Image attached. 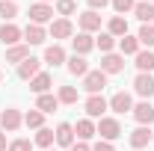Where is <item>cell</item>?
<instances>
[{
	"instance_id": "1",
	"label": "cell",
	"mask_w": 154,
	"mask_h": 151,
	"mask_svg": "<svg viewBox=\"0 0 154 151\" xmlns=\"http://www.w3.org/2000/svg\"><path fill=\"white\" fill-rule=\"evenodd\" d=\"M95 131L101 133L104 142H116V139L122 136V125H119V119H113V116H104V119H98Z\"/></svg>"
},
{
	"instance_id": "2",
	"label": "cell",
	"mask_w": 154,
	"mask_h": 151,
	"mask_svg": "<svg viewBox=\"0 0 154 151\" xmlns=\"http://www.w3.org/2000/svg\"><path fill=\"white\" fill-rule=\"evenodd\" d=\"M83 107H86V119H104V113L110 110V101L104 95H89Z\"/></svg>"
},
{
	"instance_id": "3",
	"label": "cell",
	"mask_w": 154,
	"mask_h": 151,
	"mask_svg": "<svg viewBox=\"0 0 154 151\" xmlns=\"http://www.w3.org/2000/svg\"><path fill=\"white\" fill-rule=\"evenodd\" d=\"M77 27H80V33H101V15L92 12V9H86V12H80L77 15Z\"/></svg>"
},
{
	"instance_id": "4",
	"label": "cell",
	"mask_w": 154,
	"mask_h": 151,
	"mask_svg": "<svg viewBox=\"0 0 154 151\" xmlns=\"http://www.w3.org/2000/svg\"><path fill=\"white\" fill-rule=\"evenodd\" d=\"M104 86H107V74H104L101 68H95V71H89V74L83 77V89L89 95H101Z\"/></svg>"
},
{
	"instance_id": "5",
	"label": "cell",
	"mask_w": 154,
	"mask_h": 151,
	"mask_svg": "<svg viewBox=\"0 0 154 151\" xmlns=\"http://www.w3.org/2000/svg\"><path fill=\"white\" fill-rule=\"evenodd\" d=\"M54 21V6L51 3H33L30 6V24H51Z\"/></svg>"
},
{
	"instance_id": "6",
	"label": "cell",
	"mask_w": 154,
	"mask_h": 151,
	"mask_svg": "<svg viewBox=\"0 0 154 151\" xmlns=\"http://www.w3.org/2000/svg\"><path fill=\"white\" fill-rule=\"evenodd\" d=\"M21 125H24V116H21L15 107H6V110L0 113V128H3L6 133H15Z\"/></svg>"
},
{
	"instance_id": "7",
	"label": "cell",
	"mask_w": 154,
	"mask_h": 151,
	"mask_svg": "<svg viewBox=\"0 0 154 151\" xmlns=\"http://www.w3.org/2000/svg\"><path fill=\"white\" fill-rule=\"evenodd\" d=\"M48 36L51 39H74V24L68 18H57V21H51Z\"/></svg>"
},
{
	"instance_id": "8",
	"label": "cell",
	"mask_w": 154,
	"mask_h": 151,
	"mask_svg": "<svg viewBox=\"0 0 154 151\" xmlns=\"http://www.w3.org/2000/svg\"><path fill=\"white\" fill-rule=\"evenodd\" d=\"M134 92L142 98V101H151L154 95V77L151 74H136L134 77Z\"/></svg>"
},
{
	"instance_id": "9",
	"label": "cell",
	"mask_w": 154,
	"mask_h": 151,
	"mask_svg": "<svg viewBox=\"0 0 154 151\" xmlns=\"http://www.w3.org/2000/svg\"><path fill=\"white\" fill-rule=\"evenodd\" d=\"M110 110H113L116 116L131 113V110H134V98H131L128 92H116L113 98H110Z\"/></svg>"
},
{
	"instance_id": "10",
	"label": "cell",
	"mask_w": 154,
	"mask_h": 151,
	"mask_svg": "<svg viewBox=\"0 0 154 151\" xmlns=\"http://www.w3.org/2000/svg\"><path fill=\"white\" fill-rule=\"evenodd\" d=\"M0 42H3V45H9V48H12V45H21V42H24V30L15 27V24L9 21V24H3V27H0Z\"/></svg>"
},
{
	"instance_id": "11",
	"label": "cell",
	"mask_w": 154,
	"mask_h": 151,
	"mask_svg": "<svg viewBox=\"0 0 154 151\" xmlns=\"http://www.w3.org/2000/svg\"><path fill=\"white\" fill-rule=\"evenodd\" d=\"M101 71H104V74H119V71H125V57H122V54H104V57H101Z\"/></svg>"
},
{
	"instance_id": "12",
	"label": "cell",
	"mask_w": 154,
	"mask_h": 151,
	"mask_svg": "<svg viewBox=\"0 0 154 151\" xmlns=\"http://www.w3.org/2000/svg\"><path fill=\"white\" fill-rule=\"evenodd\" d=\"M134 119H136V125H151L154 122V107H151V101H139V104H134Z\"/></svg>"
},
{
	"instance_id": "13",
	"label": "cell",
	"mask_w": 154,
	"mask_h": 151,
	"mask_svg": "<svg viewBox=\"0 0 154 151\" xmlns=\"http://www.w3.org/2000/svg\"><path fill=\"white\" fill-rule=\"evenodd\" d=\"M42 62H48V65H62V62H68V57H65V48L62 45H48L45 48V57H42Z\"/></svg>"
},
{
	"instance_id": "14",
	"label": "cell",
	"mask_w": 154,
	"mask_h": 151,
	"mask_svg": "<svg viewBox=\"0 0 154 151\" xmlns=\"http://www.w3.org/2000/svg\"><path fill=\"white\" fill-rule=\"evenodd\" d=\"M38 71H42V59H36V57H27L18 65V77H21V80H27V83H30Z\"/></svg>"
},
{
	"instance_id": "15",
	"label": "cell",
	"mask_w": 154,
	"mask_h": 151,
	"mask_svg": "<svg viewBox=\"0 0 154 151\" xmlns=\"http://www.w3.org/2000/svg\"><path fill=\"white\" fill-rule=\"evenodd\" d=\"M54 133H57V142L62 148H71V145H74V125H71V122H59Z\"/></svg>"
},
{
	"instance_id": "16",
	"label": "cell",
	"mask_w": 154,
	"mask_h": 151,
	"mask_svg": "<svg viewBox=\"0 0 154 151\" xmlns=\"http://www.w3.org/2000/svg\"><path fill=\"white\" fill-rule=\"evenodd\" d=\"M71 48H74V54H77V57H86V54L95 48V39L89 36V33H77V36L71 39Z\"/></svg>"
},
{
	"instance_id": "17",
	"label": "cell",
	"mask_w": 154,
	"mask_h": 151,
	"mask_svg": "<svg viewBox=\"0 0 154 151\" xmlns=\"http://www.w3.org/2000/svg\"><path fill=\"white\" fill-rule=\"evenodd\" d=\"M45 39H48L45 27H38V24H27L24 27V42L27 45H45Z\"/></svg>"
},
{
	"instance_id": "18",
	"label": "cell",
	"mask_w": 154,
	"mask_h": 151,
	"mask_svg": "<svg viewBox=\"0 0 154 151\" xmlns=\"http://www.w3.org/2000/svg\"><path fill=\"white\" fill-rule=\"evenodd\" d=\"M51 86H54V74H51V71H38V74L30 80V89H33L36 95H45Z\"/></svg>"
},
{
	"instance_id": "19",
	"label": "cell",
	"mask_w": 154,
	"mask_h": 151,
	"mask_svg": "<svg viewBox=\"0 0 154 151\" xmlns=\"http://www.w3.org/2000/svg\"><path fill=\"white\" fill-rule=\"evenodd\" d=\"M27 57H30V45H27V42L6 48V62H15V65H21V62H24Z\"/></svg>"
},
{
	"instance_id": "20",
	"label": "cell",
	"mask_w": 154,
	"mask_h": 151,
	"mask_svg": "<svg viewBox=\"0 0 154 151\" xmlns=\"http://www.w3.org/2000/svg\"><path fill=\"white\" fill-rule=\"evenodd\" d=\"M151 142V131L145 128V125H139L136 131H131V148L134 151H139V148H145Z\"/></svg>"
},
{
	"instance_id": "21",
	"label": "cell",
	"mask_w": 154,
	"mask_h": 151,
	"mask_svg": "<svg viewBox=\"0 0 154 151\" xmlns=\"http://www.w3.org/2000/svg\"><path fill=\"white\" fill-rule=\"evenodd\" d=\"M74 133H77V139H80V142H89V139L98 133V131H95V122H92V119H80V122L74 125Z\"/></svg>"
},
{
	"instance_id": "22",
	"label": "cell",
	"mask_w": 154,
	"mask_h": 151,
	"mask_svg": "<svg viewBox=\"0 0 154 151\" xmlns=\"http://www.w3.org/2000/svg\"><path fill=\"white\" fill-rule=\"evenodd\" d=\"M139 48H142V45H139V39H136V36H122V39H119V51H122V57H136Z\"/></svg>"
},
{
	"instance_id": "23",
	"label": "cell",
	"mask_w": 154,
	"mask_h": 151,
	"mask_svg": "<svg viewBox=\"0 0 154 151\" xmlns=\"http://www.w3.org/2000/svg\"><path fill=\"white\" fill-rule=\"evenodd\" d=\"M107 33H110L113 39L128 36V21H125V15H113V18H110V24H107Z\"/></svg>"
},
{
	"instance_id": "24",
	"label": "cell",
	"mask_w": 154,
	"mask_h": 151,
	"mask_svg": "<svg viewBox=\"0 0 154 151\" xmlns=\"http://www.w3.org/2000/svg\"><path fill=\"white\" fill-rule=\"evenodd\" d=\"M57 107H59V98H57V95H51V92H45V95H38V98H36V110H42L45 116L54 113Z\"/></svg>"
},
{
	"instance_id": "25",
	"label": "cell",
	"mask_w": 154,
	"mask_h": 151,
	"mask_svg": "<svg viewBox=\"0 0 154 151\" xmlns=\"http://www.w3.org/2000/svg\"><path fill=\"white\" fill-rule=\"evenodd\" d=\"M134 59H136L139 74H151V71H154V54H151V51H139Z\"/></svg>"
},
{
	"instance_id": "26",
	"label": "cell",
	"mask_w": 154,
	"mask_h": 151,
	"mask_svg": "<svg viewBox=\"0 0 154 151\" xmlns=\"http://www.w3.org/2000/svg\"><path fill=\"white\" fill-rule=\"evenodd\" d=\"M68 74H74V77H86L89 74V62H86V57H71L68 59Z\"/></svg>"
},
{
	"instance_id": "27",
	"label": "cell",
	"mask_w": 154,
	"mask_h": 151,
	"mask_svg": "<svg viewBox=\"0 0 154 151\" xmlns=\"http://www.w3.org/2000/svg\"><path fill=\"white\" fill-rule=\"evenodd\" d=\"M57 142V133L51 131V128H38L36 131V139H33V145H38V148H51Z\"/></svg>"
},
{
	"instance_id": "28",
	"label": "cell",
	"mask_w": 154,
	"mask_h": 151,
	"mask_svg": "<svg viewBox=\"0 0 154 151\" xmlns=\"http://www.w3.org/2000/svg\"><path fill=\"white\" fill-rule=\"evenodd\" d=\"M134 15L142 21V24H151V21H154V3H145V0H139V3L134 6Z\"/></svg>"
},
{
	"instance_id": "29",
	"label": "cell",
	"mask_w": 154,
	"mask_h": 151,
	"mask_svg": "<svg viewBox=\"0 0 154 151\" xmlns=\"http://www.w3.org/2000/svg\"><path fill=\"white\" fill-rule=\"evenodd\" d=\"M0 18H3V24L15 21L18 18V3L15 0H0Z\"/></svg>"
},
{
	"instance_id": "30",
	"label": "cell",
	"mask_w": 154,
	"mask_h": 151,
	"mask_svg": "<svg viewBox=\"0 0 154 151\" xmlns=\"http://www.w3.org/2000/svg\"><path fill=\"white\" fill-rule=\"evenodd\" d=\"M95 48H101V54H113V48H116V39L104 30V33H98L95 39Z\"/></svg>"
},
{
	"instance_id": "31",
	"label": "cell",
	"mask_w": 154,
	"mask_h": 151,
	"mask_svg": "<svg viewBox=\"0 0 154 151\" xmlns=\"http://www.w3.org/2000/svg\"><path fill=\"white\" fill-rule=\"evenodd\" d=\"M24 125H27V128H45V113H42V110H36V107H33V110H30V113L24 116Z\"/></svg>"
},
{
	"instance_id": "32",
	"label": "cell",
	"mask_w": 154,
	"mask_h": 151,
	"mask_svg": "<svg viewBox=\"0 0 154 151\" xmlns=\"http://www.w3.org/2000/svg\"><path fill=\"white\" fill-rule=\"evenodd\" d=\"M136 39H139V45L154 48V24H142V27H139V33H136Z\"/></svg>"
},
{
	"instance_id": "33",
	"label": "cell",
	"mask_w": 154,
	"mask_h": 151,
	"mask_svg": "<svg viewBox=\"0 0 154 151\" xmlns=\"http://www.w3.org/2000/svg\"><path fill=\"white\" fill-rule=\"evenodd\" d=\"M59 104H77V89L74 86H59Z\"/></svg>"
},
{
	"instance_id": "34",
	"label": "cell",
	"mask_w": 154,
	"mask_h": 151,
	"mask_svg": "<svg viewBox=\"0 0 154 151\" xmlns=\"http://www.w3.org/2000/svg\"><path fill=\"white\" fill-rule=\"evenodd\" d=\"M77 3L74 0H57V15H62V18H68V15H74Z\"/></svg>"
},
{
	"instance_id": "35",
	"label": "cell",
	"mask_w": 154,
	"mask_h": 151,
	"mask_svg": "<svg viewBox=\"0 0 154 151\" xmlns=\"http://www.w3.org/2000/svg\"><path fill=\"white\" fill-rule=\"evenodd\" d=\"M110 6H113L119 15H125V12H134L136 0H110Z\"/></svg>"
},
{
	"instance_id": "36",
	"label": "cell",
	"mask_w": 154,
	"mask_h": 151,
	"mask_svg": "<svg viewBox=\"0 0 154 151\" xmlns=\"http://www.w3.org/2000/svg\"><path fill=\"white\" fill-rule=\"evenodd\" d=\"M6 151H33V142L21 136V139H12V142H9V148H6Z\"/></svg>"
},
{
	"instance_id": "37",
	"label": "cell",
	"mask_w": 154,
	"mask_h": 151,
	"mask_svg": "<svg viewBox=\"0 0 154 151\" xmlns=\"http://www.w3.org/2000/svg\"><path fill=\"white\" fill-rule=\"evenodd\" d=\"M92 151H116V145H113V142H104V139H101V142H95V145H92Z\"/></svg>"
},
{
	"instance_id": "38",
	"label": "cell",
	"mask_w": 154,
	"mask_h": 151,
	"mask_svg": "<svg viewBox=\"0 0 154 151\" xmlns=\"http://www.w3.org/2000/svg\"><path fill=\"white\" fill-rule=\"evenodd\" d=\"M86 3H89V9H92V12L104 9V6H110V0H86Z\"/></svg>"
},
{
	"instance_id": "39",
	"label": "cell",
	"mask_w": 154,
	"mask_h": 151,
	"mask_svg": "<svg viewBox=\"0 0 154 151\" xmlns=\"http://www.w3.org/2000/svg\"><path fill=\"white\" fill-rule=\"evenodd\" d=\"M71 151H92V145H89V142H74Z\"/></svg>"
},
{
	"instance_id": "40",
	"label": "cell",
	"mask_w": 154,
	"mask_h": 151,
	"mask_svg": "<svg viewBox=\"0 0 154 151\" xmlns=\"http://www.w3.org/2000/svg\"><path fill=\"white\" fill-rule=\"evenodd\" d=\"M9 148V142H6V131H0V151Z\"/></svg>"
},
{
	"instance_id": "41",
	"label": "cell",
	"mask_w": 154,
	"mask_h": 151,
	"mask_svg": "<svg viewBox=\"0 0 154 151\" xmlns=\"http://www.w3.org/2000/svg\"><path fill=\"white\" fill-rule=\"evenodd\" d=\"M36 3H51V0H36Z\"/></svg>"
},
{
	"instance_id": "42",
	"label": "cell",
	"mask_w": 154,
	"mask_h": 151,
	"mask_svg": "<svg viewBox=\"0 0 154 151\" xmlns=\"http://www.w3.org/2000/svg\"><path fill=\"white\" fill-rule=\"evenodd\" d=\"M0 83H3V71H0Z\"/></svg>"
},
{
	"instance_id": "43",
	"label": "cell",
	"mask_w": 154,
	"mask_h": 151,
	"mask_svg": "<svg viewBox=\"0 0 154 151\" xmlns=\"http://www.w3.org/2000/svg\"><path fill=\"white\" fill-rule=\"evenodd\" d=\"M151 142H154V131H151Z\"/></svg>"
},
{
	"instance_id": "44",
	"label": "cell",
	"mask_w": 154,
	"mask_h": 151,
	"mask_svg": "<svg viewBox=\"0 0 154 151\" xmlns=\"http://www.w3.org/2000/svg\"><path fill=\"white\" fill-rule=\"evenodd\" d=\"M145 3H151V0H145Z\"/></svg>"
},
{
	"instance_id": "45",
	"label": "cell",
	"mask_w": 154,
	"mask_h": 151,
	"mask_svg": "<svg viewBox=\"0 0 154 151\" xmlns=\"http://www.w3.org/2000/svg\"><path fill=\"white\" fill-rule=\"evenodd\" d=\"M48 151H54V148H48Z\"/></svg>"
}]
</instances>
